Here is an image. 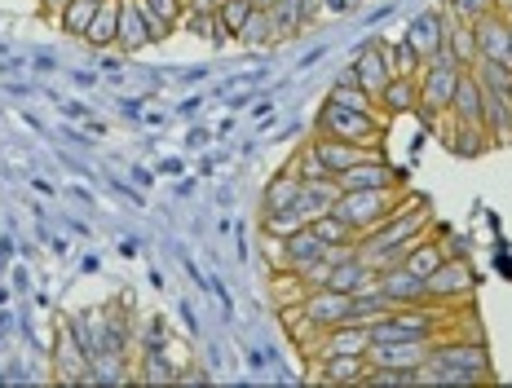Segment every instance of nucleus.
<instances>
[{
    "mask_svg": "<svg viewBox=\"0 0 512 388\" xmlns=\"http://www.w3.org/2000/svg\"><path fill=\"white\" fill-rule=\"evenodd\" d=\"M460 71L464 67H455L451 62V53H437V58L429 62V67H420V106H415V115H420L424 124L437 133V124H442V115L451 111V97H455V84H460Z\"/></svg>",
    "mask_w": 512,
    "mask_h": 388,
    "instance_id": "obj_3",
    "label": "nucleus"
},
{
    "mask_svg": "<svg viewBox=\"0 0 512 388\" xmlns=\"http://www.w3.org/2000/svg\"><path fill=\"white\" fill-rule=\"evenodd\" d=\"M354 75H358V84L367 89L371 97H380V89L389 84V75H393V67H389V53H384V40H367L358 53H354Z\"/></svg>",
    "mask_w": 512,
    "mask_h": 388,
    "instance_id": "obj_16",
    "label": "nucleus"
},
{
    "mask_svg": "<svg viewBox=\"0 0 512 388\" xmlns=\"http://www.w3.org/2000/svg\"><path fill=\"white\" fill-rule=\"evenodd\" d=\"M309 371H314L318 384L345 388V384H362V375H367L371 366L362 353H318V358L309 362Z\"/></svg>",
    "mask_w": 512,
    "mask_h": 388,
    "instance_id": "obj_13",
    "label": "nucleus"
},
{
    "mask_svg": "<svg viewBox=\"0 0 512 388\" xmlns=\"http://www.w3.org/2000/svg\"><path fill=\"white\" fill-rule=\"evenodd\" d=\"M446 53H451L455 67H473V62H477V36H473V23H460V18L446 14Z\"/></svg>",
    "mask_w": 512,
    "mask_h": 388,
    "instance_id": "obj_27",
    "label": "nucleus"
},
{
    "mask_svg": "<svg viewBox=\"0 0 512 388\" xmlns=\"http://www.w3.org/2000/svg\"><path fill=\"white\" fill-rule=\"evenodd\" d=\"M309 142H314L318 159L327 164V172H332V177H340L345 168H354L362 155H371V150H362V146H354V142H336V137H318V133L309 137Z\"/></svg>",
    "mask_w": 512,
    "mask_h": 388,
    "instance_id": "obj_25",
    "label": "nucleus"
},
{
    "mask_svg": "<svg viewBox=\"0 0 512 388\" xmlns=\"http://www.w3.org/2000/svg\"><path fill=\"white\" fill-rule=\"evenodd\" d=\"M62 5H67V0H45V9H49V14H53V18H58V14H62Z\"/></svg>",
    "mask_w": 512,
    "mask_h": 388,
    "instance_id": "obj_44",
    "label": "nucleus"
},
{
    "mask_svg": "<svg viewBox=\"0 0 512 388\" xmlns=\"http://www.w3.org/2000/svg\"><path fill=\"white\" fill-rule=\"evenodd\" d=\"M508 102H512V89H508Z\"/></svg>",
    "mask_w": 512,
    "mask_h": 388,
    "instance_id": "obj_48",
    "label": "nucleus"
},
{
    "mask_svg": "<svg viewBox=\"0 0 512 388\" xmlns=\"http://www.w3.org/2000/svg\"><path fill=\"white\" fill-rule=\"evenodd\" d=\"M429 366H446V371H460L473 384L495 380V358H490L486 340H464V336H442L429 349Z\"/></svg>",
    "mask_w": 512,
    "mask_h": 388,
    "instance_id": "obj_4",
    "label": "nucleus"
},
{
    "mask_svg": "<svg viewBox=\"0 0 512 388\" xmlns=\"http://www.w3.org/2000/svg\"><path fill=\"white\" fill-rule=\"evenodd\" d=\"M252 9H256L252 0H217V23H221V31L234 40L243 31V23L252 18Z\"/></svg>",
    "mask_w": 512,
    "mask_h": 388,
    "instance_id": "obj_37",
    "label": "nucleus"
},
{
    "mask_svg": "<svg viewBox=\"0 0 512 388\" xmlns=\"http://www.w3.org/2000/svg\"><path fill=\"white\" fill-rule=\"evenodd\" d=\"M270 23H274V45L301 36V27L309 23L305 5H301V0H274V5H270Z\"/></svg>",
    "mask_w": 512,
    "mask_h": 388,
    "instance_id": "obj_28",
    "label": "nucleus"
},
{
    "mask_svg": "<svg viewBox=\"0 0 512 388\" xmlns=\"http://www.w3.org/2000/svg\"><path fill=\"white\" fill-rule=\"evenodd\" d=\"M98 5H102V0H67V5H62V14H58V27L67 31V36H80L84 40V31H89V23H93V14H98Z\"/></svg>",
    "mask_w": 512,
    "mask_h": 388,
    "instance_id": "obj_33",
    "label": "nucleus"
},
{
    "mask_svg": "<svg viewBox=\"0 0 512 388\" xmlns=\"http://www.w3.org/2000/svg\"><path fill=\"white\" fill-rule=\"evenodd\" d=\"M287 168H292L301 181H323V177H332V172H327V164H323V159H318L314 142H305L301 150H296V155H292V164H287Z\"/></svg>",
    "mask_w": 512,
    "mask_h": 388,
    "instance_id": "obj_38",
    "label": "nucleus"
},
{
    "mask_svg": "<svg viewBox=\"0 0 512 388\" xmlns=\"http://www.w3.org/2000/svg\"><path fill=\"white\" fill-rule=\"evenodd\" d=\"M234 45H243V49H274V23H270V9H252V18L243 23L239 36H234Z\"/></svg>",
    "mask_w": 512,
    "mask_h": 388,
    "instance_id": "obj_29",
    "label": "nucleus"
},
{
    "mask_svg": "<svg viewBox=\"0 0 512 388\" xmlns=\"http://www.w3.org/2000/svg\"><path fill=\"white\" fill-rule=\"evenodd\" d=\"M115 40H120V0H102L89 31H84V45L106 53V49H115Z\"/></svg>",
    "mask_w": 512,
    "mask_h": 388,
    "instance_id": "obj_21",
    "label": "nucleus"
},
{
    "mask_svg": "<svg viewBox=\"0 0 512 388\" xmlns=\"http://www.w3.org/2000/svg\"><path fill=\"white\" fill-rule=\"evenodd\" d=\"M142 9L155 18H164V23H173V27L186 23V0H142Z\"/></svg>",
    "mask_w": 512,
    "mask_h": 388,
    "instance_id": "obj_42",
    "label": "nucleus"
},
{
    "mask_svg": "<svg viewBox=\"0 0 512 388\" xmlns=\"http://www.w3.org/2000/svg\"><path fill=\"white\" fill-rule=\"evenodd\" d=\"M437 243H442L446 256H473V239H464V234H455V230H442Z\"/></svg>",
    "mask_w": 512,
    "mask_h": 388,
    "instance_id": "obj_43",
    "label": "nucleus"
},
{
    "mask_svg": "<svg viewBox=\"0 0 512 388\" xmlns=\"http://www.w3.org/2000/svg\"><path fill=\"white\" fill-rule=\"evenodd\" d=\"M473 75H477V84H482L486 93H504L512 89V67L508 62H490V58H477L473 62Z\"/></svg>",
    "mask_w": 512,
    "mask_h": 388,
    "instance_id": "obj_36",
    "label": "nucleus"
},
{
    "mask_svg": "<svg viewBox=\"0 0 512 388\" xmlns=\"http://www.w3.org/2000/svg\"><path fill=\"white\" fill-rule=\"evenodd\" d=\"M376 106H380L384 120H398V115H415V106H420V80H415V75L393 71V75H389V84H384L380 97H376Z\"/></svg>",
    "mask_w": 512,
    "mask_h": 388,
    "instance_id": "obj_18",
    "label": "nucleus"
},
{
    "mask_svg": "<svg viewBox=\"0 0 512 388\" xmlns=\"http://www.w3.org/2000/svg\"><path fill=\"white\" fill-rule=\"evenodd\" d=\"M53 380L58 384H93V358L71 331V322L62 327L58 344H53Z\"/></svg>",
    "mask_w": 512,
    "mask_h": 388,
    "instance_id": "obj_9",
    "label": "nucleus"
},
{
    "mask_svg": "<svg viewBox=\"0 0 512 388\" xmlns=\"http://www.w3.org/2000/svg\"><path fill=\"white\" fill-rule=\"evenodd\" d=\"M305 221L301 208H283V212H261V234L265 239H287V234H296Z\"/></svg>",
    "mask_w": 512,
    "mask_h": 388,
    "instance_id": "obj_34",
    "label": "nucleus"
},
{
    "mask_svg": "<svg viewBox=\"0 0 512 388\" xmlns=\"http://www.w3.org/2000/svg\"><path fill=\"white\" fill-rule=\"evenodd\" d=\"M376 278H380V269H376V265H367L362 256H349L345 265H336V269H332L327 287H332V291H345V296H358V291L376 287Z\"/></svg>",
    "mask_w": 512,
    "mask_h": 388,
    "instance_id": "obj_22",
    "label": "nucleus"
},
{
    "mask_svg": "<svg viewBox=\"0 0 512 388\" xmlns=\"http://www.w3.org/2000/svg\"><path fill=\"white\" fill-rule=\"evenodd\" d=\"M301 186H305V181L296 177L292 168L274 172V177L265 181V194H261V212H283V208H296V203H301Z\"/></svg>",
    "mask_w": 512,
    "mask_h": 388,
    "instance_id": "obj_23",
    "label": "nucleus"
},
{
    "mask_svg": "<svg viewBox=\"0 0 512 388\" xmlns=\"http://www.w3.org/2000/svg\"><path fill=\"white\" fill-rule=\"evenodd\" d=\"M442 9L451 18H460V23H477L482 14H490L495 9V0H442Z\"/></svg>",
    "mask_w": 512,
    "mask_h": 388,
    "instance_id": "obj_41",
    "label": "nucleus"
},
{
    "mask_svg": "<svg viewBox=\"0 0 512 388\" xmlns=\"http://www.w3.org/2000/svg\"><path fill=\"white\" fill-rule=\"evenodd\" d=\"M340 181L336 177H323V181H305L301 186V203L296 208L305 212V221H314V217H323V212H336V203H340Z\"/></svg>",
    "mask_w": 512,
    "mask_h": 388,
    "instance_id": "obj_24",
    "label": "nucleus"
},
{
    "mask_svg": "<svg viewBox=\"0 0 512 388\" xmlns=\"http://www.w3.org/2000/svg\"><path fill=\"white\" fill-rule=\"evenodd\" d=\"M367 388H415L420 384V366H371L362 375Z\"/></svg>",
    "mask_w": 512,
    "mask_h": 388,
    "instance_id": "obj_31",
    "label": "nucleus"
},
{
    "mask_svg": "<svg viewBox=\"0 0 512 388\" xmlns=\"http://www.w3.org/2000/svg\"><path fill=\"white\" fill-rule=\"evenodd\" d=\"M508 124H512V102H508Z\"/></svg>",
    "mask_w": 512,
    "mask_h": 388,
    "instance_id": "obj_46",
    "label": "nucleus"
},
{
    "mask_svg": "<svg viewBox=\"0 0 512 388\" xmlns=\"http://www.w3.org/2000/svg\"><path fill=\"white\" fill-rule=\"evenodd\" d=\"M124 362L120 353H93V384H124Z\"/></svg>",
    "mask_w": 512,
    "mask_h": 388,
    "instance_id": "obj_39",
    "label": "nucleus"
},
{
    "mask_svg": "<svg viewBox=\"0 0 512 388\" xmlns=\"http://www.w3.org/2000/svg\"><path fill=\"white\" fill-rule=\"evenodd\" d=\"M442 261H446L442 243H437V234H429V239H420V243L411 247V252H407V261H402V265H407L411 274H420V278H433V269L442 265Z\"/></svg>",
    "mask_w": 512,
    "mask_h": 388,
    "instance_id": "obj_32",
    "label": "nucleus"
},
{
    "mask_svg": "<svg viewBox=\"0 0 512 388\" xmlns=\"http://www.w3.org/2000/svg\"><path fill=\"white\" fill-rule=\"evenodd\" d=\"M473 36H477V58H490V62H508L512 53V18L504 9H490L473 23Z\"/></svg>",
    "mask_w": 512,
    "mask_h": 388,
    "instance_id": "obj_12",
    "label": "nucleus"
},
{
    "mask_svg": "<svg viewBox=\"0 0 512 388\" xmlns=\"http://www.w3.org/2000/svg\"><path fill=\"white\" fill-rule=\"evenodd\" d=\"M402 199H407V190H345L336 203V212L354 225L358 239H362L371 225H380L389 212H398Z\"/></svg>",
    "mask_w": 512,
    "mask_h": 388,
    "instance_id": "obj_5",
    "label": "nucleus"
},
{
    "mask_svg": "<svg viewBox=\"0 0 512 388\" xmlns=\"http://www.w3.org/2000/svg\"><path fill=\"white\" fill-rule=\"evenodd\" d=\"M508 67H512V53H508Z\"/></svg>",
    "mask_w": 512,
    "mask_h": 388,
    "instance_id": "obj_47",
    "label": "nucleus"
},
{
    "mask_svg": "<svg viewBox=\"0 0 512 388\" xmlns=\"http://www.w3.org/2000/svg\"><path fill=\"white\" fill-rule=\"evenodd\" d=\"M376 287H380L384 296H389L398 309H407V305H424V300H429V278L411 274L407 265H389V269H380Z\"/></svg>",
    "mask_w": 512,
    "mask_h": 388,
    "instance_id": "obj_14",
    "label": "nucleus"
},
{
    "mask_svg": "<svg viewBox=\"0 0 512 388\" xmlns=\"http://www.w3.org/2000/svg\"><path fill=\"white\" fill-rule=\"evenodd\" d=\"M437 137H442V146L451 150L455 159H477V155H486V150H495V142H490V133H486L482 124L455 120V115H442V124H437Z\"/></svg>",
    "mask_w": 512,
    "mask_h": 388,
    "instance_id": "obj_10",
    "label": "nucleus"
},
{
    "mask_svg": "<svg viewBox=\"0 0 512 388\" xmlns=\"http://www.w3.org/2000/svg\"><path fill=\"white\" fill-rule=\"evenodd\" d=\"M314 133L318 137H336V142H354L362 150H384L389 142V120L380 111H345L336 102H323L314 120Z\"/></svg>",
    "mask_w": 512,
    "mask_h": 388,
    "instance_id": "obj_2",
    "label": "nucleus"
},
{
    "mask_svg": "<svg viewBox=\"0 0 512 388\" xmlns=\"http://www.w3.org/2000/svg\"><path fill=\"white\" fill-rule=\"evenodd\" d=\"M323 247H327V243L318 239L309 225H301L296 234H287V239H283V269H287V274H296V278L305 283L309 269L323 261Z\"/></svg>",
    "mask_w": 512,
    "mask_h": 388,
    "instance_id": "obj_15",
    "label": "nucleus"
},
{
    "mask_svg": "<svg viewBox=\"0 0 512 388\" xmlns=\"http://www.w3.org/2000/svg\"><path fill=\"white\" fill-rule=\"evenodd\" d=\"M309 230H314L323 243H358V230L340 217V212H323V217H314L309 221Z\"/></svg>",
    "mask_w": 512,
    "mask_h": 388,
    "instance_id": "obj_35",
    "label": "nucleus"
},
{
    "mask_svg": "<svg viewBox=\"0 0 512 388\" xmlns=\"http://www.w3.org/2000/svg\"><path fill=\"white\" fill-rule=\"evenodd\" d=\"M252 5H256V9H270V5H274V0H252Z\"/></svg>",
    "mask_w": 512,
    "mask_h": 388,
    "instance_id": "obj_45",
    "label": "nucleus"
},
{
    "mask_svg": "<svg viewBox=\"0 0 512 388\" xmlns=\"http://www.w3.org/2000/svg\"><path fill=\"white\" fill-rule=\"evenodd\" d=\"M446 115H455V120H468V124H482V128H486V89L477 84L473 67L460 71V84H455L451 111H446Z\"/></svg>",
    "mask_w": 512,
    "mask_h": 388,
    "instance_id": "obj_19",
    "label": "nucleus"
},
{
    "mask_svg": "<svg viewBox=\"0 0 512 388\" xmlns=\"http://www.w3.org/2000/svg\"><path fill=\"white\" fill-rule=\"evenodd\" d=\"M429 234H433V208L424 203V194H407L398 212H389L380 225H371L358 239V256L376 269L402 265L411 247L420 239H429Z\"/></svg>",
    "mask_w": 512,
    "mask_h": 388,
    "instance_id": "obj_1",
    "label": "nucleus"
},
{
    "mask_svg": "<svg viewBox=\"0 0 512 388\" xmlns=\"http://www.w3.org/2000/svg\"><path fill=\"white\" fill-rule=\"evenodd\" d=\"M327 102L345 106V111H380V106H376V97H371V93L358 84L354 67H345V71L336 75V84H332V93H327Z\"/></svg>",
    "mask_w": 512,
    "mask_h": 388,
    "instance_id": "obj_26",
    "label": "nucleus"
},
{
    "mask_svg": "<svg viewBox=\"0 0 512 388\" xmlns=\"http://www.w3.org/2000/svg\"><path fill=\"white\" fill-rule=\"evenodd\" d=\"M429 349V340H376L367 344V366H424Z\"/></svg>",
    "mask_w": 512,
    "mask_h": 388,
    "instance_id": "obj_17",
    "label": "nucleus"
},
{
    "mask_svg": "<svg viewBox=\"0 0 512 388\" xmlns=\"http://www.w3.org/2000/svg\"><path fill=\"white\" fill-rule=\"evenodd\" d=\"M142 380H146V384H168V380H177V371H173V366H168L164 349H146V362H142Z\"/></svg>",
    "mask_w": 512,
    "mask_h": 388,
    "instance_id": "obj_40",
    "label": "nucleus"
},
{
    "mask_svg": "<svg viewBox=\"0 0 512 388\" xmlns=\"http://www.w3.org/2000/svg\"><path fill=\"white\" fill-rule=\"evenodd\" d=\"M146 45H155V40H151V23H146L142 0H120V40H115V49L137 53Z\"/></svg>",
    "mask_w": 512,
    "mask_h": 388,
    "instance_id": "obj_20",
    "label": "nucleus"
},
{
    "mask_svg": "<svg viewBox=\"0 0 512 388\" xmlns=\"http://www.w3.org/2000/svg\"><path fill=\"white\" fill-rule=\"evenodd\" d=\"M473 291H477L473 256H446V261L433 269V278H429V300H437V305L460 309L464 300H473Z\"/></svg>",
    "mask_w": 512,
    "mask_h": 388,
    "instance_id": "obj_7",
    "label": "nucleus"
},
{
    "mask_svg": "<svg viewBox=\"0 0 512 388\" xmlns=\"http://www.w3.org/2000/svg\"><path fill=\"white\" fill-rule=\"evenodd\" d=\"M340 190H407V168H398L384 150L362 155L354 168L340 172Z\"/></svg>",
    "mask_w": 512,
    "mask_h": 388,
    "instance_id": "obj_6",
    "label": "nucleus"
},
{
    "mask_svg": "<svg viewBox=\"0 0 512 388\" xmlns=\"http://www.w3.org/2000/svg\"><path fill=\"white\" fill-rule=\"evenodd\" d=\"M402 40L411 45L415 62H420V67H429L437 53L446 49V9L437 5V9H424V14H415L411 23H407V31H402Z\"/></svg>",
    "mask_w": 512,
    "mask_h": 388,
    "instance_id": "obj_8",
    "label": "nucleus"
},
{
    "mask_svg": "<svg viewBox=\"0 0 512 388\" xmlns=\"http://www.w3.org/2000/svg\"><path fill=\"white\" fill-rule=\"evenodd\" d=\"M393 309H398V305H393L380 287H367V291H358V296H354V314H349V322H367V327H371V322H380L384 314H393Z\"/></svg>",
    "mask_w": 512,
    "mask_h": 388,
    "instance_id": "obj_30",
    "label": "nucleus"
},
{
    "mask_svg": "<svg viewBox=\"0 0 512 388\" xmlns=\"http://www.w3.org/2000/svg\"><path fill=\"white\" fill-rule=\"evenodd\" d=\"M301 314L314 322V327L332 331V327H340V322H349V314H354V296L332 291V287H314V291H305Z\"/></svg>",
    "mask_w": 512,
    "mask_h": 388,
    "instance_id": "obj_11",
    "label": "nucleus"
}]
</instances>
